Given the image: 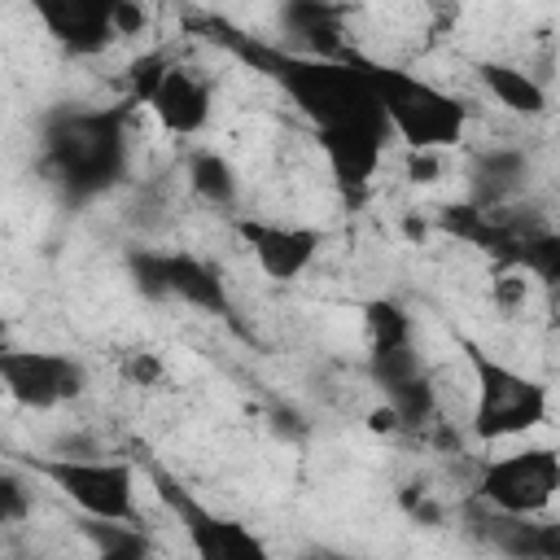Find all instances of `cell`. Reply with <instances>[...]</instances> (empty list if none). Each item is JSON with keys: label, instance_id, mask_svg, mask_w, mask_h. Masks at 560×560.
I'll list each match as a JSON object with an SVG mask.
<instances>
[{"label": "cell", "instance_id": "19", "mask_svg": "<svg viewBox=\"0 0 560 560\" xmlns=\"http://www.w3.org/2000/svg\"><path fill=\"white\" fill-rule=\"evenodd\" d=\"M83 538L92 542L96 556L105 560H140V556H153V538L140 521H101V516H83L79 521Z\"/></svg>", "mask_w": 560, "mask_h": 560}, {"label": "cell", "instance_id": "15", "mask_svg": "<svg viewBox=\"0 0 560 560\" xmlns=\"http://www.w3.org/2000/svg\"><path fill=\"white\" fill-rule=\"evenodd\" d=\"M280 44L311 57H346V13L332 0H280Z\"/></svg>", "mask_w": 560, "mask_h": 560}, {"label": "cell", "instance_id": "14", "mask_svg": "<svg viewBox=\"0 0 560 560\" xmlns=\"http://www.w3.org/2000/svg\"><path fill=\"white\" fill-rule=\"evenodd\" d=\"M464 516H468V529L490 551H499V556H512V560H560V529L556 525H542L538 516L494 512L477 494L468 499Z\"/></svg>", "mask_w": 560, "mask_h": 560}, {"label": "cell", "instance_id": "17", "mask_svg": "<svg viewBox=\"0 0 560 560\" xmlns=\"http://www.w3.org/2000/svg\"><path fill=\"white\" fill-rule=\"evenodd\" d=\"M477 79H481V88H486L508 114L538 118V114H547V105H551L547 88H542L529 70H521V66H508V61H481V66H477Z\"/></svg>", "mask_w": 560, "mask_h": 560}, {"label": "cell", "instance_id": "6", "mask_svg": "<svg viewBox=\"0 0 560 560\" xmlns=\"http://www.w3.org/2000/svg\"><path fill=\"white\" fill-rule=\"evenodd\" d=\"M127 280L140 298L149 302H184L192 311L232 315V298L223 284V271L206 262L192 249H153V245H131L127 249Z\"/></svg>", "mask_w": 560, "mask_h": 560}, {"label": "cell", "instance_id": "12", "mask_svg": "<svg viewBox=\"0 0 560 560\" xmlns=\"http://www.w3.org/2000/svg\"><path fill=\"white\" fill-rule=\"evenodd\" d=\"M136 105H144L166 136H201L214 114V88L192 66L166 57Z\"/></svg>", "mask_w": 560, "mask_h": 560}, {"label": "cell", "instance_id": "18", "mask_svg": "<svg viewBox=\"0 0 560 560\" xmlns=\"http://www.w3.org/2000/svg\"><path fill=\"white\" fill-rule=\"evenodd\" d=\"M184 175H188V188H192L206 206L232 210V206H236V197H241L236 166H232L223 153H214V149H192V153H188Z\"/></svg>", "mask_w": 560, "mask_h": 560}, {"label": "cell", "instance_id": "10", "mask_svg": "<svg viewBox=\"0 0 560 560\" xmlns=\"http://www.w3.org/2000/svg\"><path fill=\"white\" fill-rule=\"evenodd\" d=\"M0 389L26 411H57L88 389V368L66 350L4 346L0 350Z\"/></svg>", "mask_w": 560, "mask_h": 560}, {"label": "cell", "instance_id": "8", "mask_svg": "<svg viewBox=\"0 0 560 560\" xmlns=\"http://www.w3.org/2000/svg\"><path fill=\"white\" fill-rule=\"evenodd\" d=\"M472 494L512 516H542L560 494V455L556 446H521L512 455H494L477 464Z\"/></svg>", "mask_w": 560, "mask_h": 560}, {"label": "cell", "instance_id": "28", "mask_svg": "<svg viewBox=\"0 0 560 560\" xmlns=\"http://www.w3.org/2000/svg\"><path fill=\"white\" fill-rule=\"evenodd\" d=\"M368 429H372V433H385V438L402 433V424H398V416H394V407H389V402H381V407H372V411H368Z\"/></svg>", "mask_w": 560, "mask_h": 560}, {"label": "cell", "instance_id": "25", "mask_svg": "<svg viewBox=\"0 0 560 560\" xmlns=\"http://www.w3.org/2000/svg\"><path fill=\"white\" fill-rule=\"evenodd\" d=\"M118 376H122L127 385L158 389V385L166 381V359H162L158 350H149V346H131V350L118 354Z\"/></svg>", "mask_w": 560, "mask_h": 560}, {"label": "cell", "instance_id": "29", "mask_svg": "<svg viewBox=\"0 0 560 560\" xmlns=\"http://www.w3.org/2000/svg\"><path fill=\"white\" fill-rule=\"evenodd\" d=\"M4 346H9V319L0 315V350H4Z\"/></svg>", "mask_w": 560, "mask_h": 560}, {"label": "cell", "instance_id": "3", "mask_svg": "<svg viewBox=\"0 0 560 560\" xmlns=\"http://www.w3.org/2000/svg\"><path fill=\"white\" fill-rule=\"evenodd\" d=\"M363 66V79L389 122V131L407 144V149H433V153H446L464 140L468 131V118H472V105L402 66H385V61H372V57H359Z\"/></svg>", "mask_w": 560, "mask_h": 560}, {"label": "cell", "instance_id": "20", "mask_svg": "<svg viewBox=\"0 0 560 560\" xmlns=\"http://www.w3.org/2000/svg\"><path fill=\"white\" fill-rule=\"evenodd\" d=\"M381 394H385V402L394 407V416H398L402 433H407V429H424V424H433V420H438V389H433L429 372L402 376V381L385 385Z\"/></svg>", "mask_w": 560, "mask_h": 560}, {"label": "cell", "instance_id": "16", "mask_svg": "<svg viewBox=\"0 0 560 560\" xmlns=\"http://www.w3.org/2000/svg\"><path fill=\"white\" fill-rule=\"evenodd\" d=\"M529 184V153L512 144L481 149L468 162V201L472 206H508Z\"/></svg>", "mask_w": 560, "mask_h": 560}, {"label": "cell", "instance_id": "26", "mask_svg": "<svg viewBox=\"0 0 560 560\" xmlns=\"http://www.w3.org/2000/svg\"><path fill=\"white\" fill-rule=\"evenodd\" d=\"M442 171V153L433 149H407V179L411 184H433Z\"/></svg>", "mask_w": 560, "mask_h": 560}, {"label": "cell", "instance_id": "24", "mask_svg": "<svg viewBox=\"0 0 560 560\" xmlns=\"http://www.w3.org/2000/svg\"><path fill=\"white\" fill-rule=\"evenodd\" d=\"M529 289H534V276L525 267H512V262H494V276H490V302L512 315L529 302Z\"/></svg>", "mask_w": 560, "mask_h": 560}, {"label": "cell", "instance_id": "13", "mask_svg": "<svg viewBox=\"0 0 560 560\" xmlns=\"http://www.w3.org/2000/svg\"><path fill=\"white\" fill-rule=\"evenodd\" d=\"M236 236L245 241V249L258 262V271L267 280H280V284L306 276V267L319 258V249L328 241L324 228L280 223V219H262V214H241L236 219Z\"/></svg>", "mask_w": 560, "mask_h": 560}, {"label": "cell", "instance_id": "5", "mask_svg": "<svg viewBox=\"0 0 560 560\" xmlns=\"http://www.w3.org/2000/svg\"><path fill=\"white\" fill-rule=\"evenodd\" d=\"M472 368V433L481 442H508V438H525L529 429H538L547 420V385L499 363L490 350H481L477 341H459Z\"/></svg>", "mask_w": 560, "mask_h": 560}, {"label": "cell", "instance_id": "4", "mask_svg": "<svg viewBox=\"0 0 560 560\" xmlns=\"http://www.w3.org/2000/svg\"><path fill=\"white\" fill-rule=\"evenodd\" d=\"M22 468H31L39 481H48L52 490H61V499H70L83 516H101V521H140V503H136V464L131 459H109L105 451L96 455H9Z\"/></svg>", "mask_w": 560, "mask_h": 560}, {"label": "cell", "instance_id": "7", "mask_svg": "<svg viewBox=\"0 0 560 560\" xmlns=\"http://www.w3.org/2000/svg\"><path fill=\"white\" fill-rule=\"evenodd\" d=\"M44 35L66 52V57H101L109 44L122 35L144 31L149 13L140 0H22Z\"/></svg>", "mask_w": 560, "mask_h": 560}, {"label": "cell", "instance_id": "1", "mask_svg": "<svg viewBox=\"0 0 560 560\" xmlns=\"http://www.w3.org/2000/svg\"><path fill=\"white\" fill-rule=\"evenodd\" d=\"M206 39H214L223 52H232L236 61H245L249 70H258L271 88H280V96L315 127H337L346 118H359L368 109H381L368 79H363V66H359V52H346V57H311V52H293L276 39H258V35H245L236 31L232 22L223 18H197L192 22Z\"/></svg>", "mask_w": 560, "mask_h": 560}, {"label": "cell", "instance_id": "23", "mask_svg": "<svg viewBox=\"0 0 560 560\" xmlns=\"http://www.w3.org/2000/svg\"><path fill=\"white\" fill-rule=\"evenodd\" d=\"M416 372H424V359H420L416 341H402V346H389V350H368V376L381 389L402 381V376H416Z\"/></svg>", "mask_w": 560, "mask_h": 560}, {"label": "cell", "instance_id": "27", "mask_svg": "<svg viewBox=\"0 0 560 560\" xmlns=\"http://www.w3.org/2000/svg\"><path fill=\"white\" fill-rule=\"evenodd\" d=\"M402 508H407L420 525H438V521H442V508L429 499V490H424V486H407V490H402Z\"/></svg>", "mask_w": 560, "mask_h": 560}, {"label": "cell", "instance_id": "21", "mask_svg": "<svg viewBox=\"0 0 560 560\" xmlns=\"http://www.w3.org/2000/svg\"><path fill=\"white\" fill-rule=\"evenodd\" d=\"M363 332H368V350H389V346L416 341L411 315H407L394 298H372V302H363Z\"/></svg>", "mask_w": 560, "mask_h": 560}, {"label": "cell", "instance_id": "11", "mask_svg": "<svg viewBox=\"0 0 560 560\" xmlns=\"http://www.w3.org/2000/svg\"><path fill=\"white\" fill-rule=\"evenodd\" d=\"M389 140H394V131H389L381 109H368L359 118H346L337 127L315 131V144L328 162V179L346 201H363V192L372 188V179L381 171Z\"/></svg>", "mask_w": 560, "mask_h": 560}, {"label": "cell", "instance_id": "22", "mask_svg": "<svg viewBox=\"0 0 560 560\" xmlns=\"http://www.w3.org/2000/svg\"><path fill=\"white\" fill-rule=\"evenodd\" d=\"M35 472L22 468L18 459L0 464V525H22L35 508Z\"/></svg>", "mask_w": 560, "mask_h": 560}, {"label": "cell", "instance_id": "2", "mask_svg": "<svg viewBox=\"0 0 560 560\" xmlns=\"http://www.w3.org/2000/svg\"><path fill=\"white\" fill-rule=\"evenodd\" d=\"M44 179L70 206H88L127 179L131 162V105L52 109L44 118Z\"/></svg>", "mask_w": 560, "mask_h": 560}, {"label": "cell", "instance_id": "9", "mask_svg": "<svg viewBox=\"0 0 560 560\" xmlns=\"http://www.w3.org/2000/svg\"><path fill=\"white\" fill-rule=\"evenodd\" d=\"M149 481H153L158 499H162L166 512L179 521L188 547H192L201 560H262V556H267V542H262L249 525H241V521L214 512L210 503H201V499H197L184 481H175L166 468L153 464V468H149Z\"/></svg>", "mask_w": 560, "mask_h": 560}]
</instances>
